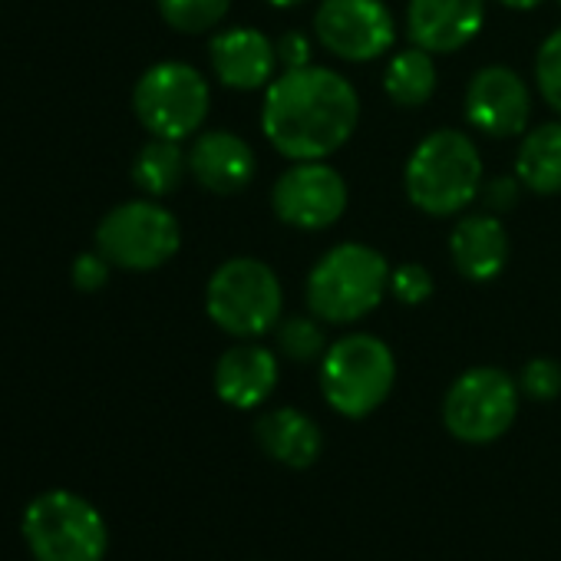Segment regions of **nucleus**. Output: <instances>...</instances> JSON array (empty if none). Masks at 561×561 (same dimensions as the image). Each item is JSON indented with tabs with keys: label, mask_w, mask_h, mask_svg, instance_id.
I'll return each mask as SVG.
<instances>
[{
	"label": "nucleus",
	"mask_w": 561,
	"mask_h": 561,
	"mask_svg": "<svg viewBox=\"0 0 561 561\" xmlns=\"http://www.w3.org/2000/svg\"><path fill=\"white\" fill-rule=\"evenodd\" d=\"M360 96L347 77L331 67L285 70L267 83L261 129L267 142L291 162H318L334 156L354 136Z\"/></svg>",
	"instance_id": "1"
},
{
	"label": "nucleus",
	"mask_w": 561,
	"mask_h": 561,
	"mask_svg": "<svg viewBox=\"0 0 561 561\" xmlns=\"http://www.w3.org/2000/svg\"><path fill=\"white\" fill-rule=\"evenodd\" d=\"M403 188L407 198L433 218L466 211L482 188V159L476 142L459 129H436L407 159Z\"/></svg>",
	"instance_id": "2"
},
{
	"label": "nucleus",
	"mask_w": 561,
	"mask_h": 561,
	"mask_svg": "<svg viewBox=\"0 0 561 561\" xmlns=\"http://www.w3.org/2000/svg\"><path fill=\"white\" fill-rule=\"evenodd\" d=\"M390 291V264L360 241H344L318 257L308 274V308L328 324L364 321Z\"/></svg>",
	"instance_id": "3"
},
{
	"label": "nucleus",
	"mask_w": 561,
	"mask_h": 561,
	"mask_svg": "<svg viewBox=\"0 0 561 561\" xmlns=\"http://www.w3.org/2000/svg\"><path fill=\"white\" fill-rule=\"evenodd\" d=\"M21 531L34 561H103L110 551L103 512L70 489L34 495L24 508Z\"/></svg>",
	"instance_id": "4"
},
{
	"label": "nucleus",
	"mask_w": 561,
	"mask_h": 561,
	"mask_svg": "<svg viewBox=\"0 0 561 561\" xmlns=\"http://www.w3.org/2000/svg\"><path fill=\"white\" fill-rule=\"evenodd\" d=\"M205 311L218 331L238 341H257L274 331L285 311L277 274L257 257H231L208 277Z\"/></svg>",
	"instance_id": "5"
},
{
	"label": "nucleus",
	"mask_w": 561,
	"mask_h": 561,
	"mask_svg": "<svg viewBox=\"0 0 561 561\" xmlns=\"http://www.w3.org/2000/svg\"><path fill=\"white\" fill-rule=\"evenodd\" d=\"M397 383L393 351L374 334H347L321 357V393L347 420H364L387 403Z\"/></svg>",
	"instance_id": "6"
},
{
	"label": "nucleus",
	"mask_w": 561,
	"mask_h": 561,
	"mask_svg": "<svg viewBox=\"0 0 561 561\" xmlns=\"http://www.w3.org/2000/svg\"><path fill=\"white\" fill-rule=\"evenodd\" d=\"M518 380L499 367H472L453 380L443 397V426L466 446L502 439L518 416Z\"/></svg>",
	"instance_id": "7"
},
{
	"label": "nucleus",
	"mask_w": 561,
	"mask_h": 561,
	"mask_svg": "<svg viewBox=\"0 0 561 561\" xmlns=\"http://www.w3.org/2000/svg\"><path fill=\"white\" fill-rule=\"evenodd\" d=\"M208 103L211 93L205 77L195 67L175 60L149 67L133 90V110L139 123L152 136L175 142L198 133L208 116Z\"/></svg>",
	"instance_id": "8"
},
{
	"label": "nucleus",
	"mask_w": 561,
	"mask_h": 561,
	"mask_svg": "<svg viewBox=\"0 0 561 561\" xmlns=\"http://www.w3.org/2000/svg\"><path fill=\"white\" fill-rule=\"evenodd\" d=\"M179 244L182 228L175 215L152 198L116 205L96 228V248L110 257L113 267L126 271H156L175 257Z\"/></svg>",
	"instance_id": "9"
},
{
	"label": "nucleus",
	"mask_w": 561,
	"mask_h": 561,
	"mask_svg": "<svg viewBox=\"0 0 561 561\" xmlns=\"http://www.w3.org/2000/svg\"><path fill=\"white\" fill-rule=\"evenodd\" d=\"M271 208L280 221L301 231L331 228L347 208V182L324 159L295 162L277 175L271 188Z\"/></svg>",
	"instance_id": "10"
},
{
	"label": "nucleus",
	"mask_w": 561,
	"mask_h": 561,
	"mask_svg": "<svg viewBox=\"0 0 561 561\" xmlns=\"http://www.w3.org/2000/svg\"><path fill=\"white\" fill-rule=\"evenodd\" d=\"M314 31L321 47L347 64H370L397 41V24L383 0H324Z\"/></svg>",
	"instance_id": "11"
},
{
	"label": "nucleus",
	"mask_w": 561,
	"mask_h": 561,
	"mask_svg": "<svg viewBox=\"0 0 561 561\" xmlns=\"http://www.w3.org/2000/svg\"><path fill=\"white\" fill-rule=\"evenodd\" d=\"M531 96L525 80L508 67H482L466 90V119L489 139L525 136Z\"/></svg>",
	"instance_id": "12"
},
{
	"label": "nucleus",
	"mask_w": 561,
	"mask_h": 561,
	"mask_svg": "<svg viewBox=\"0 0 561 561\" xmlns=\"http://www.w3.org/2000/svg\"><path fill=\"white\" fill-rule=\"evenodd\" d=\"M485 24V0H410L407 34L426 54L462 50Z\"/></svg>",
	"instance_id": "13"
},
{
	"label": "nucleus",
	"mask_w": 561,
	"mask_h": 561,
	"mask_svg": "<svg viewBox=\"0 0 561 561\" xmlns=\"http://www.w3.org/2000/svg\"><path fill=\"white\" fill-rule=\"evenodd\" d=\"M208 64L221 87L251 93L274 80L277 50L261 31L231 27V31L215 34V41L208 44Z\"/></svg>",
	"instance_id": "14"
},
{
	"label": "nucleus",
	"mask_w": 561,
	"mask_h": 561,
	"mask_svg": "<svg viewBox=\"0 0 561 561\" xmlns=\"http://www.w3.org/2000/svg\"><path fill=\"white\" fill-rule=\"evenodd\" d=\"M254 152L251 146L228 133V129H211L202 133L192 149H188V172L192 179L215 195H234L244 192L254 179Z\"/></svg>",
	"instance_id": "15"
},
{
	"label": "nucleus",
	"mask_w": 561,
	"mask_h": 561,
	"mask_svg": "<svg viewBox=\"0 0 561 561\" xmlns=\"http://www.w3.org/2000/svg\"><path fill=\"white\" fill-rule=\"evenodd\" d=\"M277 387V357L261 344L228 347L215 364V393L234 410H257Z\"/></svg>",
	"instance_id": "16"
},
{
	"label": "nucleus",
	"mask_w": 561,
	"mask_h": 561,
	"mask_svg": "<svg viewBox=\"0 0 561 561\" xmlns=\"http://www.w3.org/2000/svg\"><path fill=\"white\" fill-rule=\"evenodd\" d=\"M254 439L264 456H271L277 466L295 469V472L311 469L324 453L321 426L295 407H277V410L257 416Z\"/></svg>",
	"instance_id": "17"
},
{
	"label": "nucleus",
	"mask_w": 561,
	"mask_h": 561,
	"mask_svg": "<svg viewBox=\"0 0 561 561\" xmlns=\"http://www.w3.org/2000/svg\"><path fill=\"white\" fill-rule=\"evenodd\" d=\"M449 257L456 271L469 280H492L508 261V231L499 215H462L449 234Z\"/></svg>",
	"instance_id": "18"
},
{
	"label": "nucleus",
	"mask_w": 561,
	"mask_h": 561,
	"mask_svg": "<svg viewBox=\"0 0 561 561\" xmlns=\"http://www.w3.org/2000/svg\"><path fill=\"white\" fill-rule=\"evenodd\" d=\"M515 175L535 195L561 192V119L525 129L515 152Z\"/></svg>",
	"instance_id": "19"
},
{
	"label": "nucleus",
	"mask_w": 561,
	"mask_h": 561,
	"mask_svg": "<svg viewBox=\"0 0 561 561\" xmlns=\"http://www.w3.org/2000/svg\"><path fill=\"white\" fill-rule=\"evenodd\" d=\"M436 64L433 54L410 47L390 57L387 70H383V90L390 96V103L403 106V110H416L423 103L433 100L436 93Z\"/></svg>",
	"instance_id": "20"
},
{
	"label": "nucleus",
	"mask_w": 561,
	"mask_h": 561,
	"mask_svg": "<svg viewBox=\"0 0 561 561\" xmlns=\"http://www.w3.org/2000/svg\"><path fill=\"white\" fill-rule=\"evenodd\" d=\"M185 172H188V156L182 152V146L175 139H159V136L146 142L133 162V179L149 198L172 195L182 185Z\"/></svg>",
	"instance_id": "21"
},
{
	"label": "nucleus",
	"mask_w": 561,
	"mask_h": 561,
	"mask_svg": "<svg viewBox=\"0 0 561 561\" xmlns=\"http://www.w3.org/2000/svg\"><path fill=\"white\" fill-rule=\"evenodd\" d=\"M277 351L285 354L288 360H298V364H311V360H321L324 351H328V337H324V328L318 324V318H280L277 328Z\"/></svg>",
	"instance_id": "22"
},
{
	"label": "nucleus",
	"mask_w": 561,
	"mask_h": 561,
	"mask_svg": "<svg viewBox=\"0 0 561 561\" xmlns=\"http://www.w3.org/2000/svg\"><path fill=\"white\" fill-rule=\"evenodd\" d=\"M231 0H159L162 21L179 34H205L221 24Z\"/></svg>",
	"instance_id": "23"
},
{
	"label": "nucleus",
	"mask_w": 561,
	"mask_h": 561,
	"mask_svg": "<svg viewBox=\"0 0 561 561\" xmlns=\"http://www.w3.org/2000/svg\"><path fill=\"white\" fill-rule=\"evenodd\" d=\"M535 83L541 100L561 116V31L548 34L535 57Z\"/></svg>",
	"instance_id": "24"
},
{
	"label": "nucleus",
	"mask_w": 561,
	"mask_h": 561,
	"mask_svg": "<svg viewBox=\"0 0 561 561\" xmlns=\"http://www.w3.org/2000/svg\"><path fill=\"white\" fill-rule=\"evenodd\" d=\"M518 390L535 403H551L554 397H561V364L548 357L528 360L518 374Z\"/></svg>",
	"instance_id": "25"
},
{
	"label": "nucleus",
	"mask_w": 561,
	"mask_h": 561,
	"mask_svg": "<svg viewBox=\"0 0 561 561\" xmlns=\"http://www.w3.org/2000/svg\"><path fill=\"white\" fill-rule=\"evenodd\" d=\"M390 295L400 305H423L433 295V274L423 264H416V261L390 267Z\"/></svg>",
	"instance_id": "26"
},
{
	"label": "nucleus",
	"mask_w": 561,
	"mask_h": 561,
	"mask_svg": "<svg viewBox=\"0 0 561 561\" xmlns=\"http://www.w3.org/2000/svg\"><path fill=\"white\" fill-rule=\"evenodd\" d=\"M110 257L96 248V251H87V254H80L77 261H73V285L80 288V291H87V295H93V291H100V288H106V280H110Z\"/></svg>",
	"instance_id": "27"
},
{
	"label": "nucleus",
	"mask_w": 561,
	"mask_h": 561,
	"mask_svg": "<svg viewBox=\"0 0 561 561\" xmlns=\"http://www.w3.org/2000/svg\"><path fill=\"white\" fill-rule=\"evenodd\" d=\"M274 50H277V67H285V70L311 67V41L298 31L274 41Z\"/></svg>",
	"instance_id": "28"
},
{
	"label": "nucleus",
	"mask_w": 561,
	"mask_h": 561,
	"mask_svg": "<svg viewBox=\"0 0 561 561\" xmlns=\"http://www.w3.org/2000/svg\"><path fill=\"white\" fill-rule=\"evenodd\" d=\"M522 182H518V175L512 179V175H502V179H492L485 188H482V198H485V208L492 211V215H502V211H508L515 202H518V195H522Z\"/></svg>",
	"instance_id": "29"
},
{
	"label": "nucleus",
	"mask_w": 561,
	"mask_h": 561,
	"mask_svg": "<svg viewBox=\"0 0 561 561\" xmlns=\"http://www.w3.org/2000/svg\"><path fill=\"white\" fill-rule=\"evenodd\" d=\"M495 4H502V8H508V11H531V8L541 4V0H495Z\"/></svg>",
	"instance_id": "30"
},
{
	"label": "nucleus",
	"mask_w": 561,
	"mask_h": 561,
	"mask_svg": "<svg viewBox=\"0 0 561 561\" xmlns=\"http://www.w3.org/2000/svg\"><path fill=\"white\" fill-rule=\"evenodd\" d=\"M267 4H271V8H280V11H285V8H298V4H308V0H267Z\"/></svg>",
	"instance_id": "31"
},
{
	"label": "nucleus",
	"mask_w": 561,
	"mask_h": 561,
	"mask_svg": "<svg viewBox=\"0 0 561 561\" xmlns=\"http://www.w3.org/2000/svg\"><path fill=\"white\" fill-rule=\"evenodd\" d=\"M558 4H561V0H558Z\"/></svg>",
	"instance_id": "32"
}]
</instances>
